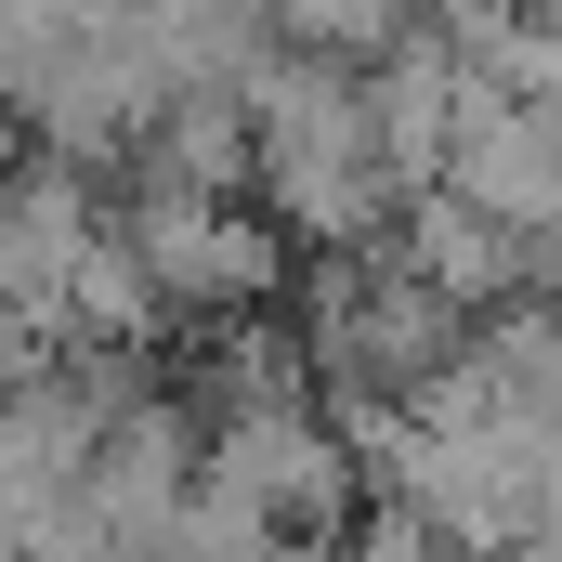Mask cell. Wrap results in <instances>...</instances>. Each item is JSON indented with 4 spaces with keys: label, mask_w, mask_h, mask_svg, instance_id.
Returning <instances> with one entry per match:
<instances>
[{
    "label": "cell",
    "mask_w": 562,
    "mask_h": 562,
    "mask_svg": "<svg viewBox=\"0 0 562 562\" xmlns=\"http://www.w3.org/2000/svg\"><path fill=\"white\" fill-rule=\"evenodd\" d=\"M249 210L288 236V262H353L393 236L406 210V170L367 119V66H327V53H276L249 79Z\"/></svg>",
    "instance_id": "cell-1"
},
{
    "label": "cell",
    "mask_w": 562,
    "mask_h": 562,
    "mask_svg": "<svg viewBox=\"0 0 562 562\" xmlns=\"http://www.w3.org/2000/svg\"><path fill=\"white\" fill-rule=\"evenodd\" d=\"M301 380H314V406L353 431V445H380L393 419H419L431 393L458 380V353H471V314L419 288L406 262H380V249H353V262H314L301 288Z\"/></svg>",
    "instance_id": "cell-2"
},
{
    "label": "cell",
    "mask_w": 562,
    "mask_h": 562,
    "mask_svg": "<svg viewBox=\"0 0 562 562\" xmlns=\"http://www.w3.org/2000/svg\"><path fill=\"white\" fill-rule=\"evenodd\" d=\"M105 223L144 276L157 340H196V327H236V314H276L288 301V236L249 196H170V183H105Z\"/></svg>",
    "instance_id": "cell-3"
},
{
    "label": "cell",
    "mask_w": 562,
    "mask_h": 562,
    "mask_svg": "<svg viewBox=\"0 0 562 562\" xmlns=\"http://www.w3.org/2000/svg\"><path fill=\"white\" fill-rule=\"evenodd\" d=\"M196 484L236 497L276 550H340L353 510H367V445L327 419L314 393H262V406L196 419Z\"/></svg>",
    "instance_id": "cell-4"
},
{
    "label": "cell",
    "mask_w": 562,
    "mask_h": 562,
    "mask_svg": "<svg viewBox=\"0 0 562 562\" xmlns=\"http://www.w3.org/2000/svg\"><path fill=\"white\" fill-rule=\"evenodd\" d=\"M276 26V53H327V66H380L393 40H419L445 0H249Z\"/></svg>",
    "instance_id": "cell-5"
},
{
    "label": "cell",
    "mask_w": 562,
    "mask_h": 562,
    "mask_svg": "<svg viewBox=\"0 0 562 562\" xmlns=\"http://www.w3.org/2000/svg\"><path fill=\"white\" fill-rule=\"evenodd\" d=\"M92 26H105V0H0V132H26V105L79 66Z\"/></svg>",
    "instance_id": "cell-6"
}]
</instances>
